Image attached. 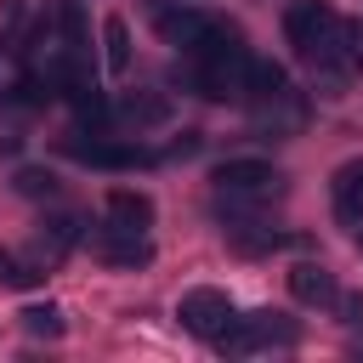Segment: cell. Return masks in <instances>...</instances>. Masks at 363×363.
<instances>
[{
	"label": "cell",
	"mask_w": 363,
	"mask_h": 363,
	"mask_svg": "<svg viewBox=\"0 0 363 363\" xmlns=\"http://www.w3.org/2000/svg\"><path fill=\"white\" fill-rule=\"evenodd\" d=\"M210 182H216V193H221V216H227V210H233V216H244L250 204L272 199L284 176H278L267 159H221V164L210 170Z\"/></svg>",
	"instance_id": "obj_1"
},
{
	"label": "cell",
	"mask_w": 363,
	"mask_h": 363,
	"mask_svg": "<svg viewBox=\"0 0 363 363\" xmlns=\"http://www.w3.org/2000/svg\"><path fill=\"white\" fill-rule=\"evenodd\" d=\"M295 318H284V312H250V318H233L221 335H216V346L227 352V357H250V352H267V346H295Z\"/></svg>",
	"instance_id": "obj_2"
},
{
	"label": "cell",
	"mask_w": 363,
	"mask_h": 363,
	"mask_svg": "<svg viewBox=\"0 0 363 363\" xmlns=\"http://www.w3.org/2000/svg\"><path fill=\"white\" fill-rule=\"evenodd\" d=\"M85 238H91V250L108 261V267H147L153 261V244H147V233H136V227H125V221H96V227H85Z\"/></svg>",
	"instance_id": "obj_3"
},
{
	"label": "cell",
	"mask_w": 363,
	"mask_h": 363,
	"mask_svg": "<svg viewBox=\"0 0 363 363\" xmlns=\"http://www.w3.org/2000/svg\"><path fill=\"white\" fill-rule=\"evenodd\" d=\"M176 318H182V329H187V335L216 340V335L238 318V306L227 301V289H187V295L176 301Z\"/></svg>",
	"instance_id": "obj_4"
},
{
	"label": "cell",
	"mask_w": 363,
	"mask_h": 363,
	"mask_svg": "<svg viewBox=\"0 0 363 363\" xmlns=\"http://www.w3.org/2000/svg\"><path fill=\"white\" fill-rule=\"evenodd\" d=\"M62 147H68L79 164H91V170H136V164H153V159H159V153H147L142 142H113V136H91V142H85V136H68Z\"/></svg>",
	"instance_id": "obj_5"
},
{
	"label": "cell",
	"mask_w": 363,
	"mask_h": 363,
	"mask_svg": "<svg viewBox=\"0 0 363 363\" xmlns=\"http://www.w3.org/2000/svg\"><path fill=\"white\" fill-rule=\"evenodd\" d=\"M289 295H295L301 306H318V312L340 306V284H335V272H329L323 261H295V267H289Z\"/></svg>",
	"instance_id": "obj_6"
},
{
	"label": "cell",
	"mask_w": 363,
	"mask_h": 363,
	"mask_svg": "<svg viewBox=\"0 0 363 363\" xmlns=\"http://www.w3.org/2000/svg\"><path fill=\"white\" fill-rule=\"evenodd\" d=\"M329 204L340 227H363V159H346L329 176Z\"/></svg>",
	"instance_id": "obj_7"
},
{
	"label": "cell",
	"mask_w": 363,
	"mask_h": 363,
	"mask_svg": "<svg viewBox=\"0 0 363 363\" xmlns=\"http://www.w3.org/2000/svg\"><path fill=\"white\" fill-rule=\"evenodd\" d=\"M147 17H153V23H159V34H164L170 45H182V51H187V45L199 40V28L210 23L204 11H193V6H182V0H153V6H147Z\"/></svg>",
	"instance_id": "obj_8"
},
{
	"label": "cell",
	"mask_w": 363,
	"mask_h": 363,
	"mask_svg": "<svg viewBox=\"0 0 363 363\" xmlns=\"http://www.w3.org/2000/svg\"><path fill=\"white\" fill-rule=\"evenodd\" d=\"M227 244L238 250V255H272V250H284V244H295L289 233H278V227H267V221H244V216H227Z\"/></svg>",
	"instance_id": "obj_9"
},
{
	"label": "cell",
	"mask_w": 363,
	"mask_h": 363,
	"mask_svg": "<svg viewBox=\"0 0 363 363\" xmlns=\"http://www.w3.org/2000/svg\"><path fill=\"white\" fill-rule=\"evenodd\" d=\"M244 96H250L255 108L289 96V74H284V62H272V57H244Z\"/></svg>",
	"instance_id": "obj_10"
},
{
	"label": "cell",
	"mask_w": 363,
	"mask_h": 363,
	"mask_svg": "<svg viewBox=\"0 0 363 363\" xmlns=\"http://www.w3.org/2000/svg\"><path fill=\"white\" fill-rule=\"evenodd\" d=\"M130 130H153V125H164L170 119V102L159 96V91H130V96H119V108H113Z\"/></svg>",
	"instance_id": "obj_11"
},
{
	"label": "cell",
	"mask_w": 363,
	"mask_h": 363,
	"mask_svg": "<svg viewBox=\"0 0 363 363\" xmlns=\"http://www.w3.org/2000/svg\"><path fill=\"white\" fill-rule=\"evenodd\" d=\"M108 216L125 221V227H136V233H147V227H153V199L136 193V187H113V193H108Z\"/></svg>",
	"instance_id": "obj_12"
},
{
	"label": "cell",
	"mask_w": 363,
	"mask_h": 363,
	"mask_svg": "<svg viewBox=\"0 0 363 363\" xmlns=\"http://www.w3.org/2000/svg\"><path fill=\"white\" fill-rule=\"evenodd\" d=\"M79 238H85V221H79V216H51V221L40 227V250H45V261H62Z\"/></svg>",
	"instance_id": "obj_13"
},
{
	"label": "cell",
	"mask_w": 363,
	"mask_h": 363,
	"mask_svg": "<svg viewBox=\"0 0 363 363\" xmlns=\"http://www.w3.org/2000/svg\"><path fill=\"white\" fill-rule=\"evenodd\" d=\"M40 278H45L40 261H23L17 250H0V284H6V289H34Z\"/></svg>",
	"instance_id": "obj_14"
},
{
	"label": "cell",
	"mask_w": 363,
	"mask_h": 363,
	"mask_svg": "<svg viewBox=\"0 0 363 363\" xmlns=\"http://www.w3.org/2000/svg\"><path fill=\"white\" fill-rule=\"evenodd\" d=\"M102 45H108V68L125 74L130 68V28H125V17H108L102 23Z\"/></svg>",
	"instance_id": "obj_15"
},
{
	"label": "cell",
	"mask_w": 363,
	"mask_h": 363,
	"mask_svg": "<svg viewBox=\"0 0 363 363\" xmlns=\"http://www.w3.org/2000/svg\"><path fill=\"white\" fill-rule=\"evenodd\" d=\"M11 187H17L23 199H57V176L40 170V164H23V170L11 176Z\"/></svg>",
	"instance_id": "obj_16"
},
{
	"label": "cell",
	"mask_w": 363,
	"mask_h": 363,
	"mask_svg": "<svg viewBox=\"0 0 363 363\" xmlns=\"http://www.w3.org/2000/svg\"><path fill=\"white\" fill-rule=\"evenodd\" d=\"M23 329L57 340V335H62V312H57V306H28V312H23Z\"/></svg>",
	"instance_id": "obj_17"
},
{
	"label": "cell",
	"mask_w": 363,
	"mask_h": 363,
	"mask_svg": "<svg viewBox=\"0 0 363 363\" xmlns=\"http://www.w3.org/2000/svg\"><path fill=\"white\" fill-rule=\"evenodd\" d=\"M204 147V136L199 130H182V142H170V159H187V153H199Z\"/></svg>",
	"instance_id": "obj_18"
},
{
	"label": "cell",
	"mask_w": 363,
	"mask_h": 363,
	"mask_svg": "<svg viewBox=\"0 0 363 363\" xmlns=\"http://www.w3.org/2000/svg\"><path fill=\"white\" fill-rule=\"evenodd\" d=\"M357 244H363V227H357Z\"/></svg>",
	"instance_id": "obj_19"
}]
</instances>
